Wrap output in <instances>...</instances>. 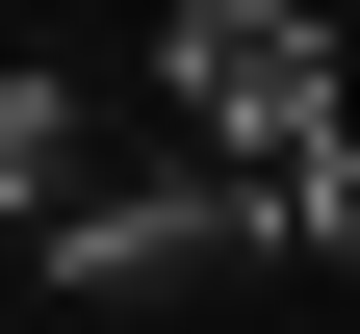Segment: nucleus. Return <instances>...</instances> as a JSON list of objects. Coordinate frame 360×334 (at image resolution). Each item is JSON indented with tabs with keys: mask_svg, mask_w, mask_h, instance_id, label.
I'll return each mask as SVG.
<instances>
[{
	"mask_svg": "<svg viewBox=\"0 0 360 334\" xmlns=\"http://www.w3.org/2000/svg\"><path fill=\"white\" fill-rule=\"evenodd\" d=\"M155 103H180V155L232 180V206H283V180L360 129V103H335V26H309V0H180V26H155Z\"/></svg>",
	"mask_w": 360,
	"mask_h": 334,
	"instance_id": "obj_1",
	"label": "nucleus"
},
{
	"mask_svg": "<svg viewBox=\"0 0 360 334\" xmlns=\"http://www.w3.org/2000/svg\"><path fill=\"white\" fill-rule=\"evenodd\" d=\"M206 257H283V206H232L206 155L180 180H77V206L26 231V283H77V309H155V283H206Z\"/></svg>",
	"mask_w": 360,
	"mask_h": 334,
	"instance_id": "obj_2",
	"label": "nucleus"
},
{
	"mask_svg": "<svg viewBox=\"0 0 360 334\" xmlns=\"http://www.w3.org/2000/svg\"><path fill=\"white\" fill-rule=\"evenodd\" d=\"M283 257H360V129H335V155L283 180Z\"/></svg>",
	"mask_w": 360,
	"mask_h": 334,
	"instance_id": "obj_4",
	"label": "nucleus"
},
{
	"mask_svg": "<svg viewBox=\"0 0 360 334\" xmlns=\"http://www.w3.org/2000/svg\"><path fill=\"white\" fill-rule=\"evenodd\" d=\"M52 206H77V77L0 52V231H52Z\"/></svg>",
	"mask_w": 360,
	"mask_h": 334,
	"instance_id": "obj_3",
	"label": "nucleus"
}]
</instances>
